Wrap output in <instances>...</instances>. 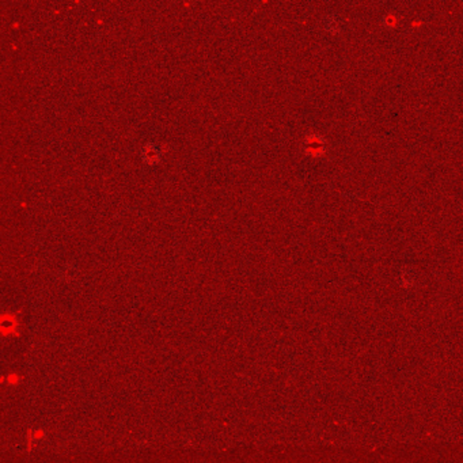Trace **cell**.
<instances>
[{
  "mask_svg": "<svg viewBox=\"0 0 463 463\" xmlns=\"http://www.w3.org/2000/svg\"><path fill=\"white\" fill-rule=\"evenodd\" d=\"M325 26L332 33H339L341 23H340L339 19L336 18V15H327L325 19Z\"/></svg>",
  "mask_w": 463,
  "mask_h": 463,
  "instance_id": "6da1fadb",
  "label": "cell"
}]
</instances>
